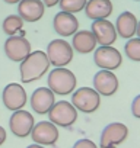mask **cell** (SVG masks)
<instances>
[{
  "instance_id": "cell-1",
  "label": "cell",
  "mask_w": 140,
  "mask_h": 148,
  "mask_svg": "<svg viewBox=\"0 0 140 148\" xmlns=\"http://www.w3.org/2000/svg\"><path fill=\"white\" fill-rule=\"evenodd\" d=\"M50 60L45 51L37 49L32 51L24 61H21L19 73H21V82L22 83H32L42 79L47 71H50Z\"/></svg>"
},
{
  "instance_id": "cell-2",
  "label": "cell",
  "mask_w": 140,
  "mask_h": 148,
  "mask_svg": "<svg viewBox=\"0 0 140 148\" xmlns=\"http://www.w3.org/2000/svg\"><path fill=\"white\" fill-rule=\"evenodd\" d=\"M78 79L72 70L67 67H54L48 73L47 87L58 96H67L76 90Z\"/></svg>"
},
{
  "instance_id": "cell-3",
  "label": "cell",
  "mask_w": 140,
  "mask_h": 148,
  "mask_svg": "<svg viewBox=\"0 0 140 148\" xmlns=\"http://www.w3.org/2000/svg\"><path fill=\"white\" fill-rule=\"evenodd\" d=\"M79 112L72 105V102L58 100L53 105L48 112V121L58 128H72L78 121Z\"/></svg>"
},
{
  "instance_id": "cell-4",
  "label": "cell",
  "mask_w": 140,
  "mask_h": 148,
  "mask_svg": "<svg viewBox=\"0 0 140 148\" xmlns=\"http://www.w3.org/2000/svg\"><path fill=\"white\" fill-rule=\"evenodd\" d=\"M45 52L53 67H67L73 61V55H75V49L72 44L61 38L53 39L47 45Z\"/></svg>"
},
{
  "instance_id": "cell-5",
  "label": "cell",
  "mask_w": 140,
  "mask_h": 148,
  "mask_svg": "<svg viewBox=\"0 0 140 148\" xmlns=\"http://www.w3.org/2000/svg\"><path fill=\"white\" fill-rule=\"evenodd\" d=\"M72 105L82 113H94L101 106V95L94 87H79L72 93Z\"/></svg>"
},
{
  "instance_id": "cell-6",
  "label": "cell",
  "mask_w": 140,
  "mask_h": 148,
  "mask_svg": "<svg viewBox=\"0 0 140 148\" xmlns=\"http://www.w3.org/2000/svg\"><path fill=\"white\" fill-rule=\"evenodd\" d=\"M127 138H128L127 125L121 122H111L101 132L99 147L101 148H118Z\"/></svg>"
},
{
  "instance_id": "cell-7",
  "label": "cell",
  "mask_w": 140,
  "mask_h": 148,
  "mask_svg": "<svg viewBox=\"0 0 140 148\" xmlns=\"http://www.w3.org/2000/svg\"><path fill=\"white\" fill-rule=\"evenodd\" d=\"M94 62L101 70L114 71L121 67L123 55L114 47H98L94 51Z\"/></svg>"
},
{
  "instance_id": "cell-8",
  "label": "cell",
  "mask_w": 140,
  "mask_h": 148,
  "mask_svg": "<svg viewBox=\"0 0 140 148\" xmlns=\"http://www.w3.org/2000/svg\"><path fill=\"white\" fill-rule=\"evenodd\" d=\"M31 138H32L34 144H40L44 147L55 145V142L60 138L58 126H55L50 121H40L34 125L32 132H31Z\"/></svg>"
},
{
  "instance_id": "cell-9",
  "label": "cell",
  "mask_w": 140,
  "mask_h": 148,
  "mask_svg": "<svg viewBox=\"0 0 140 148\" xmlns=\"http://www.w3.org/2000/svg\"><path fill=\"white\" fill-rule=\"evenodd\" d=\"M35 125V119L32 116L31 112L21 109V110H15L9 119V128L10 132L18 136V138H26L31 136L32 128Z\"/></svg>"
},
{
  "instance_id": "cell-10",
  "label": "cell",
  "mask_w": 140,
  "mask_h": 148,
  "mask_svg": "<svg viewBox=\"0 0 140 148\" xmlns=\"http://www.w3.org/2000/svg\"><path fill=\"white\" fill-rule=\"evenodd\" d=\"M2 102H3L5 108L9 109V110H12V112L21 110V109L25 108V105L28 102L26 90L19 83H10V84H8L3 89Z\"/></svg>"
},
{
  "instance_id": "cell-11",
  "label": "cell",
  "mask_w": 140,
  "mask_h": 148,
  "mask_svg": "<svg viewBox=\"0 0 140 148\" xmlns=\"http://www.w3.org/2000/svg\"><path fill=\"white\" fill-rule=\"evenodd\" d=\"M5 54L10 61L15 62H21L24 61L31 52V42L21 35H15V36H9L5 42Z\"/></svg>"
},
{
  "instance_id": "cell-12",
  "label": "cell",
  "mask_w": 140,
  "mask_h": 148,
  "mask_svg": "<svg viewBox=\"0 0 140 148\" xmlns=\"http://www.w3.org/2000/svg\"><path fill=\"white\" fill-rule=\"evenodd\" d=\"M92 83H94V89L101 96H105V97L115 95L120 87L118 77L114 74V71H110V70H99L94 76Z\"/></svg>"
},
{
  "instance_id": "cell-13",
  "label": "cell",
  "mask_w": 140,
  "mask_h": 148,
  "mask_svg": "<svg viewBox=\"0 0 140 148\" xmlns=\"http://www.w3.org/2000/svg\"><path fill=\"white\" fill-rule=\"evenodd\" d=\"M91 31L94 32L99 47H112L118 36L117 31H115V25L112 22H110L108 19L92 21Z\"/></svg>"
},
{
  "instance_id": "cell-14",
  "label": "cell",
  "mask_w": 140,
  "mask_h": 148,
  "mask_svg": "<svg viewBox=\"0 0 140 148\" xmlns=\"http://www.w3.org/2000/svg\"><path fill=\"white\" fill-rule=\"evenodd\" d=\"M54 103H55V95L48 87L35 89L29 99V105L37 115H48Z\"/></svg>"
},
{
  "instance_id": "cell-15",
  "label": "cell",
  "mask_w": 140,
  "mask_h": 148,
  "mask_svg": "<svg viewBox=\"0 0 140 148\" xmlns=\"http://www.w3.org/2000/svg\"><path fill=\"white\" fill-rule=\"evenodd\" d=\"M53 28H54L55 34L63 36V38L73 36L79 31V21H78L76 15H73V13L58 12L54 15Z\"/></svg>"
},
{
  "instance_id": "cell-16",
  "label": "cell",
  "mask_w": 140,
  "mask_h": 148,
  "mask_svg": "<svg viewBox=\"0 0 140 148\" xmlns=\"http://www.w3.org/2000/svg\"><path fill=\"white\" fill-rule=\"evenodd\" d=\"M45 13V5L42 0H21L18 3V15L24 22L34 23L42 19Z\"/></svg>"
},
{
  "instance_id": "cell-17",
  "label": "cell",
  "mask_w": 140,
  "mask_h": 148,
  "mask_svg": "<svg viewBox=\"0 0 140 148\" xmlns=\"http://www.w3.org/2000/svg\"><path fill=\"white\" fill-rule=\"evenodd\" d=\"M137 23H139V19L136 18V15L133 12H128V10L121 12L117 16V21L114 23L117 35L124 39L134 38V35L137 32Z\"/></svg>"
},
{
  "instance_id": "cell-18",
  "label": "cell",
  "mask_w": 140,
  "mask_h": 148,
  "mask_svg": "<svg viewBox=\"0 0 140 148\" xmlns=\"http://www.w3.org/2000/svg\"><path fill=\"white\" fill-rule=\"evenodd\" d=\"M72 47L76 52L86 55V54L94 52L98 48V42L92 31L82 29V31H78L72 36Z\"/></svg>"
},
{
  "instance_id": "cell-19",
  "label": "cell",
  "mask_w": 140,
  "mask_h": 148,
  "mask_svg": "<svg viewBox=\"0 0 140 148\" xmlns=\"http://www.w3.org/2000/svg\"><path fill=\"white\" fill-rule=\"evenodd\" d=\"M114 6L111 0H88L85 6V15L91 21H99V19H108L112 15Z\"/></svg>"
},
{
  "instance_id": "cell-20",
  "label": "cell",
  "mask_w": 140,
  "mask_h": 148,
  "mask_svg": "<svg viewBox=\"0 0 140 148\" xmlns=\"http://www.w3.org/2000/svg\"><path fill=\"white\" fill-rule=\"evenodd\" d=\"M24 23L25 22L19 15H9L8 18H5V21L2 23V29H3L5 35H8V36H15V35L25 36Z\"/></svg>"
},
{
  "instance_id": "cell-21",
  "label": "cell",
  "mask_w": 140,
  "mask_h": 148,
  "mask_svg": "<svg viewBox=\"0 0 140 148\" xmlns=\"http://www.w3.org/2000/svg\"><path fill=\"white\" fill-rule=\"evenodd\" d=\"M88 3V0H60V9L61 12H67V13H79L85 10V6Z\"/></svg>"
},
{
  "instance_id": "cell-22",
  "label": "cell",
  "mask_w": 140,
  "mask_h": 148,
  "mask_svg": "<svg viewBox=\"0 0 140 148\" xmlns=\"http://www.w3.org/2000/svg\"><path fill=\"white\" fill-rule=\"evenodd\" d=\"M124 52L128 60L140 62V38H130L124 45Z\"/></svg>"
},
{
  "instance_id": "cell-23",
  "label": "cell",
  "mask_w": 140,
  "mask_h": 148,
  "mask_svg": "<svg viewBox=\"0 0 140 148\" xmlns=\"http://www.w3.org/2000/svg\"><path fill=\"white\" fill-rule=\"evenodd\" d=\"M72 148H98V145L89 138H82V139L76 141Z\"/></svg>"
},
{
  "instance_id": "cell-24",
  "label": "cell",
  "mask_w": 140,
  "mask_h": 148,
  "mask_svg": "<svg viewBox=\"0 0 140 148\" xmlns=\"http://www.w3.org/2000/svg\"><path fill=\"white\" fill-rule=\"evenodd\" d=\"M131 115L140 119V95H137L131 102Z\"/></svg>"
},
{
  "instance_id": "cell-25",
  "label": "cell",
  "mask_w": 140,
  "mask_h": 148,
  "mask_svg": "<svg viewBox=\"0 0 140 148\" xmlns=\"http://www.w3.org/2000/svg\"><path fill=\"white\" fill-rule=\"evenodd\" d=\"M6 138H8V134H6V129L0 125V145H3L5 144V141H6Z\"/></svg>"
},
{
  "instance_id": "cell-26",
  "label": "cell",
  "mask_w": 140,
  "mask_h": 148,
  "mask_svg": "<svg viewBox=\"0 0 140 148\" xmlns=\"http://www.w3.org/2000/svg\"><path fill=\"white\" fill-rule=\"evenodd\" d=\"M42 2H44L45 8H54L60 3V0H42Z\"/></svg>"
},
{
  "instance_id": "cell-27",
  "label": "cell",
  "mask_w": 140,
  "mask_h": 148,
  "mask_svg": "<svg viewBox=\"0 0 140 148\" xmlns=\"http://www.w3.org/2000/svg\"><path fill=\"white\" fill-rule=\"evenodd\" d=\"M5 3H8V5H18L21 0H3Z\"/></svg>"
},
{
  "instance_id": "cell-28",
  "label": "cell",
  "mask_w": 140,
  "mask_h": 148,
  "mask_svg": "<svg viewBox=\"0 0 140 148\" xmlns=\"http://www.w3.org/2000/svg\"><path fill=\"white\" fill-rule=\"evenodd\" d=\"M26 148H47V147H44V145H40V144H31V145H28Z\"/></svg>"
},
{
  "instance_id": "cell-29",
  "label": "cell",
  "mask_w": 140,
  "mask_h": 148,
  "mask_svg": "<svg viewBox=\"0 0 140 148\" xmlns=\"http://www.w3.org/2000/svg\"><path fill=\"white\" fill-rule=\"evenodd\" d=\"M136 35L140 38V21H139V23H137V32H136Z\"/></svg>"
},
{
  "instance_id": "cell-30",
  "label": "cell",
  "mask_w": 140,
  "mask_h": 148,
  "mask_svg": "<svg viewBox=\"0 0 140 148\" xmlns=\"http://www.w3.org/2000/svg\"><path fill=\"white\" fill-rule=\"evenodd\" d=\"M134 2H140V0H134Z\"/></svg>"
}]
</instances>
